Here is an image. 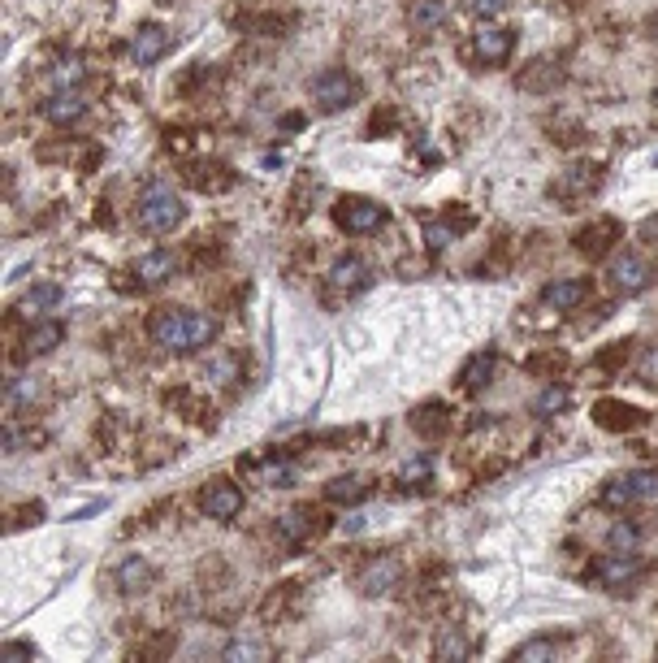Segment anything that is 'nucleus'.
<instances>
[{
	"label": "nucleus",
	"instance_id": "obj_1",
	"mask_svg": "<svg viewBox=\"0 0 658 663\" xmlns=\"http://www.w3.org/2000/svg\"><path fill=\"white\" fill-rule=\"evenodd\" d=\"M148 334L165 351H204L217 338V317L195 308H161L148 321Z\"/></svg>",
	"mask_w": 658,
	"mask_h": 663
},
{
	"label": "nucleus",
	"instance_id": "obj_2",
	"mask_svg": "<svg viewBox=\"0 0 658 663\" xmlns=\"http://www.w3.org/2000/svg\"><path fill=\"white\" fill-rule=\"evenodd\" d=\"M135 221H139V230H148V234H169L187 221V200H182L165 178H152L148 187L139 191Z\"/></svg>",
	"mask_w": 658,
	"mask_h": 663
},
{
	"label": "nucleus",
	"instance_id": "obj_3",
	"mask_svg": "<svg viewBox=\"0 0 658 663\" xmlns=\"http://www.w3.org/2000/svg\"><path fill=\"white\" fill-rule=\"evenodd\" d=\"M360 78H355L351 70H325L312 78V100H317L321 113H342L347 104L360 100Z\"/></svg>",
	"mask_w": 658,
	"mask_h": 663
},
{
	"label": "nucleus",
	"instance_id": "obj_4",
	"mask_svg": "<svg viewBox=\"0 0 658 663\" xmlns=\"http://www.w3.org/2000/svg\"><path fill=\"white\" fill-rule=\"evenodd\" d=\"M658 499V473L654 468H633V473H620L607 481L602 490V503L607 507H633V503H646Z\"/></svg>",
	"mask_w": 658,
	"mask_h": 663
},
{
	"label": "nucleus",
	"instance_id": "obj_5",
	"mask_svg": "<svg viewBox=\"0 0 658 663\" xmlns=\"http://www.w3.org/2000/svg\"><path fill=\"white\" fill-rule=\"evenodd\" d=\"M334 226L347 230V234H373L386 226V208L368 195H342L334 204Z\"/></svg>",
	"mask_w": 658,
	"mask_h": 663
},
{
	"label": "nucleus",
	"instance_id": "obj_6",
	"mask_svg": "<svg viewBox=\"0 0 658 663\" xmlns=\"http://www.w3.org/2000/svg\"><path fill=\"white\" fill-rule=\"evenodd\" d=\"M641 572H646V564H641L633 551H611L594 564V581L602 585V590H628Z\"/></svg>",
	"mask_w": 658,
	"mask_h": 663
},
{
	"label": "nucleus",
	"instance_id": "obj_7",
	"mask_svg": "<svg viewBox=\"0 0 658 663\" xmlns=\"http://www.w3.org/2000/svg\"><path fill=\"white\" fill-rule=\"evenodd\" d=\"M563 78H568V70H563L559 57H533L516 74V87L520 91H533V96H550L555 87H563Z\"/></svg>",
	"mask_w": 658,
	"mask_h": 663
},
{
	"label": "nucleus",
	"instance_id": "obj_8",
	"mask_svg": "<svg viewBox=\"0 0 658 663\" xmlns=\"http://www.w3.org/2000/svg\"><path fill=\"white\" fill-rule=\"evenodd\" d=\"M399 581H403V564H399V559H394V555H377V559H368V564L360 568V577H355V585H360V594H368V598L390 594Z\"/></svg>",
	"mask_w": 658,
	"mask_h": 663
},
{
	"label": "nucleus",
	"instance_id": "obj_9",
	"mask_svg": "<svg viewBox=\"0 0 658 663\" xmlns=\"http://www.w3.org/2000/svg\"><path fill=\"white\" fill-rule=\"evenodd\" d=\"M200 507L208 520H234L243 512V490L234 486V481H208V486L200 490Z\"/></svg>",
	"mask_w": 658,
	"mask_h": 663
},
{
	"label": "nucleus",
	"instance_id": "obj_10",
	"mask_svg": "<svg viewBox=\"0 0 658 663\" xmlns=\"http://www.w3.org/2000/svg\"><path fill=\"white\" fill-rule=\"evenodd\" d=\"M602 187V169L598 165H576V169H568V174H559L555 178V187H550V195H559L563 204H581V200H589Z\"/></svg>",
	"mask_w": 658,
	"mask_h": 663
},
{
	"label": "nucleus",
	"instance_id": "obj_11",
	"mask_svg": "<svg viewBox=\"0 0 658 663\" xmlns=\"http://www.w3.org/2000/svg\"><path fill=\"white\" fill-rule=\"evenodd\" d=\"M511 44H516V35H511L507 26H498V22L477 26V35H472V52H477L481 65H503L511 57Z\"/></svg>",
	"mask_w": 658,
	"mask_h": 663
},
{
	"label": "nucleus",
	"instance_id": "obj_12",
	"mask_svg": "<svg viewBox=\"0 0 658 663\" xmlns=\"http://www.w3.org/2000/svg\"><path fill=\"white\" fill-rule=\"evenodd\" d=\"M169 44H174V35H169L161 22H143L135 31V39H130V61H135V65H156L169 52Z\"/></svg>",
	"mask_w": 658,
	"mask_h": 663
},
{
	"label": "nucleus",
	"instance_id": "obj_13",
	"mask_svg": "<svg viewBox=\"0 0 658 663\" xmlns=\"http://www.w3.org/2000/svg\"><path fill=\"white\" fill-rule=\"evenodd\" d=\"M650 278H654V273H650V265L637 252H624V256L611 260V282H615V291H620V295H641L650 286Z\"/></svg>",
	"mask_w": 658,
	"mask_h": 663
},
{
	"label": "nucleus",
	"instance_id": "obj_14",
	"mask_svg": "<svg viewBox=\"0 0 658 663\" xmlns=\"http://www.w3.org/2000/svg\"><path fill=\"white\" fill-rule=\"evenodd\" d=\"M368 282H373V269L360 256H338L329 265V291H338V295H360Z\"/></svg>",
	"mask_w": 658,
	"mask_h": 663
},
{
	"label": "nucleus",
	"instance_id": "obj_15",
	"mask_svg": "<svg viewBox=\"0 0 658 663\" xmlns=\"http://www.w3.org/2000/svg\"><path fill=\"white\" fill-rule=\"evenodd\" d=\"M178 273V256L169 252V247H152V252H143L139 260H135V278H139V286H161V282H169Z\"/></svg>",
	"mask_w": 658,
	"mask_h": 663
},
{
	"label": "nucleus",
	"instance_id": "obj_16",
	"mask_svg": "<svg viewBox=\"0 0 658 663\" xmlns=\"http://www.w3.org/2000/svg\"><path fill=\"white\" fill-rule=\"evenodd\" d=\"M620 239V226H615L611 217H598V221H589V226L576 234V252L581 256H589V260H598V256H607L611 252V243Z\"/></svg>",
	"mask_w": 658,
	"mask_h": 663
},
{
	"label": "nucleus",
	"instance_id": "obj_17",
	"mask_svg": "<svg viewBox=\"0 0 658 663\" xmlns=\"http://www.w3.org/2000/svg\"><path fill=\"white\" fill-rule=\"evenodd\" d=\"M589 299V282L585 278H555L542 291V304L555 308V312H568V308H581Z\"/></svg>",
	"mask_w": 658,
	"mask_h": 663
},
{
	"label": "nucleus",
	"instance_id": "obj_18",
	"mask_svg": "<svg viewBox=\"0 0 658 663\" xmlns=\"http://www.w3.org/2000/svg\"><path fill=\"white\" fill-rule=\"evenodd\" d=\"M65 343V325L61 321H35L31 330L22 338V356L35 360V356H48V351H57Z\"/></svg>",
	"mask_w": 658,
	"mask_h": 663
},
{
	"label": "nucleus",
	"instance_id": "obj_19",
	"mask_svg": "<svg viewBox=\"0 0 658 663\" xmlns=\"http://www.w3.org/2000/svg\"><path fill=\"white\" fill-rule=\"evenodd\" d=\"M39 113H44L52 126H70V122H78V117L87 113V100L78 96V91H52V96L39 104Z\"/></svg>",
	"mask_w": 658,
	"mask_h": 663
},
{
	"label": "nucleus",
	"instance_id": "obj_20",
	"mask_svg": "<svg viewBox=\"0 0 658 663\" xmlns=\"http://www.w3.org/2000/svg\"><path fill=\"white\" fill-rule=\"evenodd\" d=\"M594 416H598V425L602 429H641L646 425V416H641V408H633V403H615V399H602L598 408H594Z\"/></svg>",
	"mask_w": 658,
	"mask_h": 663
},
{
	"label": "nucleus",
	"instance_id": "obj_21",
	"mask_svg": "<svg viewBox=\"0 0 658 663\" xmlns=\"http://www.w3.org/2000/svg\"><path fill=\"white\" fill-rule=\"evenodd\" d=\"M113 581H117V590H122V594H139L143 585L152 581V564L143 555H126L122 564L113 568Z\"/></svg>",
	"mask_w": 658,
	"mask_h": 663
},
{
	"label": "nucleus",
	"instance_id": "obj_22",
	"mask_svg": "<svg viewBox=\"0 0 658 663\" xmlns=\"http://www.w3.org/2000/svg\"><path fill=\"white\" fill-rule=\"evenodd\" d=\"M48 78H52V87H57V91H78V83L87 78V61L78 57V52L57 57V61H52V70H48Z\"/></svg>",
	"mask_w": 658,
	"mask_h": 663
},
{
	"label": "nucleus",
	"instance_id": "obj_23",
	"mask_svg": "<svg viewBox=\"0 0 658 663\" xmlns=\"http://www.w3.org/2000/svg\"><path fill=\"white\" fill-rule=\"evenodd\" d=\"M412 429L420 438H442L446 429H451V412H446L442 403H425V408L412 412Z\"/></svg>",
	"mask_w": 658,
	"mask_h": 663
},
{
	"label": "nucleus",
	"instance_id": "obj_24",
	"mask_svg": "<svg viewBox=\"0 0 658 663\" xmlns=\"http://www.w3.org/2000/svg\"><path fill=\"white\" fill-rule=\"evenodd\" d=\"M407 22H412L416 35H429V31H438V26L446 22V5H442V0H416L412 13H407Z\"/></svg>",
	"mask_w": 658,
	"mask_h": 663
},
{
	"label": "nucleus",
	"instance_id": "obj_25",
	"mask_svg": "<svg viewBox=\"0 0 658 663\" xmlns=\"http://www.w3.org/2000/svg\"><path fill=\"white\" fill-rule=\"evenodd\" d=\"M312 520H317V516H312L308 507H295V512H286V516L278 520V538H282L286 546H299V542H304L308 533H312Z\"/></svg>",
	"mask_w": 658,
	"mask_h": 663
},
{
	"label": "nucleus",
	"instance_id": "obj_26",
	"mask_svg": "<svg viewBox=\"0 0 658 663\" xmlns=\"http://www.w3.org/2000/svg\"><path fill=\"white\" fill-rule=\"evenodd\" d=\"M490 377H494V351H477V356L464 364L459 382H464V390H485V386H490Z\"/></svg>",
	"mask_w": 658,
	"mask_h": 663
},
{
	"label": "nucleus",
	"instance_id": "obj_27",
	"mask_svg": "<svg viewBox=\"0 0 658 663\" xmlns=\"http://www.w3.org/2000/svg\"><path fill=\"white\" fill-rule=\"evenodd\" d=\"M325 499L329 503H360V499H368V481L364 477H334L325 486Z\"/></svg>",
	"mask_w": 658,
	"mask_h": 663
},
{
	"label": "nucleus",
	"instance_id": "obj_28",
	"mask_svg": "<svg viewBox=\"0 0 658 663\" xmlns=\"http://www.w3.org/2000/svg\"><path fill=\"white\" fill-rule=\"evenodd\" d=\"M187 182H191V187H200V191H226L230 187V169L226 165H191V174H187Z\"/></svg>",
	"mask_w": 658,
	"mask_h": 663
},
{
	"label": "nucleus",
	"instance_id": "obj_29",
	"mask_svg": "<svg viewBox=\"0 0 658 663\" xmlns=\"http://www.w3.org/2000/svg\"><path fill=\"white\" fill-rule=\"evenodd\" d=\"M429 477H433V460L429 455H412V460H407L403 468H399V486L403 490H416V486H429Z\"/></svg>",
	"mask_w": 658,
	"mask_h": 663
},
{
	"label": "nucleus",
	"instance_id": "obj_30",
	"mask_svg": "<svg viewBox=\"0 0 658 663\" xmlns=\"http://www.w3.org/2000/svg\"><path fill=\"white\" fill-rule=\"evenodd\" d=\"M433 655H438V659H468V655H472V646H468V637L451 624V629H442V633H438V642H433Z\"/></svg>",
	"mask_w": 658,
	"mask_h": 663
},
{
	"label": "nucleus",
	"instance_id": "obj_31",
	"mask_svg": "<svg viewBox=\"0 0 658 663\" xmlns=\"http://www.w3.org/2000/svg\"><path fill=\"white\" fill-rule=\"evenodd\" d=\"M559 637H529V642L516 646V659L520 663H542V659H555L559 655Z\"/></svg>",
	"mask_w": 658,
	"mask_h": 663
},
{
	"label": "nucleus",
	"instance_id": "obj_32",
	"mask_svg": "<svg viewBox=\"0 0 658 663\" xmlns=\"http://www.w3.org/2000/svg\"><path fill=\"white\" fill-rule=\"evenodd\" d=\"M459 230H468V226H459V221H455V226H451V221H429V226H425V243L433 247V252H442V247H451L459 239Z\"/></svg>",
	"mask_w": 658,
	"mask_h": 663
},
{
	"label": "nucleus",
	"instance_id": "obj_33",
	"mask_svg": "<svg viewBox=\"0 0 658 663\" xmlns=\"http://www.w3.org/2000/svg\"><path fill=\"white\" fill-rule=\"evenodd\" d=\"M607 542H611V551H637L641 529L633 525V520H615L611 533H607Z\"/></svg>",
	"mask_w": 658,
	"mask_h": 663
},
{
	"label": "nucleus",
	"instance_id": "obj_34",
	"mask_svg": "<svg viewBox=\"0 0 658 663\" xmlns=\"http://www.w3.org/2000/svg\"><path fill=\"white\" fill-rule=\"evenodd\" d=\"M568 399H572V395H568V390H563V386H555V382H550V386L542 390V395H537V399H533V412H537V416H550V412H563V408H568Z\"/></svg>",
	"mask_w": 658,
	"mask_h": 663
},
{
	"label": "nucleus",
	"instance_id": "obj_35",
	"mask_svg": "<svg viewBox=\"0 0 658 663\" xmlns=\"http://www.w3.org/2000/svg\"><path fill=\"white\" fill-rule=\"evenodd\" d=\"M52 304H61V286H35L31 295L22 299V312H39V308H52Z\"/></svg>",
	"mask_w": 658,
	"mask_h": 663
},
{
	"label": "nucleus",
	"instance_id": "obj_36",
	"mask_svg": "<svg viewBox=\"0 0 658 663\" xmlns=\"http://www.w3.org/2000/svg\"><path fill=\"white\" fill-rule=\"evenodd\" d=\"M39 520H44V503H22L9 516V529H26V525H39Z\"/></svg>",
	"mask_w": 658,
	"mask_h": 663
},
{
	"label": "nucleus",
	"instance_id": "obj_37",
	"mask_svg": "<svg viewBox=\"0 0 658 663\" xmlns=\"http://www.w3.org/2000/svg\"><path fill=\"white\" fill-rule=\"evenodd\" d=\"M204 377H208V382H217V386H226L234 377V356H217V364H208Z\"/></svg>",
	"mask_w": 658,
	"mask_h": 663
},
{
	"label": "nucleus",
	"instance_id": "obj_38",
	"mask_svg": "<svg viewBox=\"0 0 658 663\" xmlns=\"http://www.w3.org/2000/svg\"><path fill=\"white\" fill-rule=\"evenodd\" d=\"M9 399H13V403L39 399V382H31V377H13V382H9Z\"/></svg>",
	"mask_w": 658,
	"mask_h": 663
},
{
	"label": "nucleus",
	"instance_id": "obj_39",
	"mask_svg": "<svg viewBox=\"0 0 658 663\" xmlns=\"http://www.w3.org/2000/svg\"><path fill=\"white\" fill-rule=\"evenodd\" d=\"M39 650H35V642H5L0 646V659H35Z\"/></svg>",
	"mask_w": 658,
	"mask_h": 663
},
{
	"label": "nucleus",
	"instance_id": "obj_40",
	"mask_svg": "<svg viewBox=\"0 0 658 663\" xmlns=\"http://www.w3.org/2000/svg\"><path fill=\"white\" fill-rule=\"evenodd\" d=\"M239 655H265V646H256V642H234V646H226V659H239Z\"/></svg>",
	"mask_w": 658,
	"mask_h": 663
},
{
	"label": "nucleus",
	"instance_id": "obj_41",
	"mask_svg": "<svg viewBox=\"0 0 658 663\" xmlns=\"http://www.w3.org/2000/svg\"><path fill=\"white\" fill-rule=\"evenodd\" d=\"M511 5V0H472V9L481 13V18H490V13H503Z\"/></svg>",
	"mask_w": 658,
	"mask_h": 663
},
{
	"label": "nucleus",
	"instance_id": "obj_42",
	"mask_svg": "<svg viewBox=\"0 0 658 663\" xmlns=\"http://www.w3.org/2000/svg\"><path fill=\"white\" fill-rule=\"evenodd\" d=\"M641 239H646V243H658V213L641 221Z\"/></svg>",
	"mask_w": 658,
	"mask_h": 663
},
{
	"label": "nucleus",
	"instance_id": "obj_43",
	"mask_svg": "<svg viewBox=\"0 0 658 663\" xmlns=\"http://www.w3.org/2000/svg\"><path fill=\"white\" fill-rule=\"evenodd\" d=\"M650 31H654V39H658V13H654V18H650Z\"/></svg>",
	"mask_w": 658,
	"mask_h": 663
},
{
	"label": "nucleus",
	"instance_id": "obj_44",
	"mask_svg": "<svg viewBox=\"0 0 658 663\" xmlns=\"http://www.w3.org/2000/svg\"><path fill=\"white\" fill-rule=\"evenodd\" d=\"M654 109H658V91H654Z\"/></svg>",
	"mask_w": 658,
	"mask_h": 663
}]
</instances>
